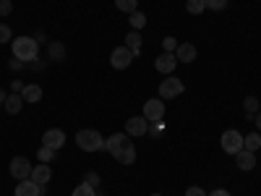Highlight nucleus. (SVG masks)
<instances>
[{
  "label": "nucleus",
  "instance_id": "1a4fd4ad",
  "mask_svg": "<svg viewBox=\"0 0 261 196\" xmlns=\"http://www.w3.org/2000/svg\"><path fill=\"white\" fill-rule=\"evenodd\" d=\"M125 134L128 136H146L149 134V120L144 115H136V118L125 120Z\"/></svg>",
  "mask_w": 261,
  "mask_h": 196
},
{
  "label": "nucleus",
  "instance_id": "6ab92c4d",
  "mask_svg": "<svg viewBox=\"0 0 261 196\" xmlns=\"http://www.w3.org/2000/svg\"><path fill=\"white\" fill-rule=\"evenodd\" d=\"M125 47L134 53V55H139L141 53V34L134 29V32H128V37H125Z\"/></svg>",
  "mask_w": 261,
  "mask_h": 196
},
{
  "label": "nucleus",
  "instance_id": "c85d7f7f",
  "mask_svg": "<svg viewBox=\"0 0 261 196\" xmlns=\"http://www.w3.org/2000/svg\"><path fill=\"white\" fill-rule=\"evenodd\" d=\"M209 11H225L227 8V0H204Z\"/></svg>",
  "mask_w": 261,
  "mask_h": 196
},
{
  "label": "nucleus",
  "instance_id": "a878e982",
  "mask_svg": "<svg viewBox=\"0 0 261 196\" xmlns=\"http://www.w3.org/2000/svg\"><path fill=\"white\" fill-rule=\"evenodd\" d=\"M37 157H39V162H50V160L55 157V149H50V146L42 144V146H39V152H37Z\"/></svg>",
  "mask_w": 261,
  "mask_h": 196
},
{
  "label": "nucleus",
  "instance_id": "9d476101",
  "mask_svg": "<svg viewBox=\"0 0 261 196\" xmlns=\"http://www.w3.org/2000/svg\"><path fill=\"white\" fill-rule=\"evenodd\" d=\"M37 186H42V188H47V183H50V178H53V170H50V165L47 162H39V165H34L32 167V176H29Z\"/></svg>",
  "mask_w": 261,
  "mask_h": 196
},
{
  "label": "nucleus",
  "instance_id": "5701e85b",
  "mask_svg": "<svg viewBox=\"0 0 261 196\" xmlns=\"http://www.w3.org/2000/svg\"><path fill=\"white\" fill-rule=\"evenodd\" d=\"M258 146H261V136H258V134H248V136H243V149L256 152Z\"/></svg>",
  "mask_w": 261,
  "mask_h": 196
},
{
  "label": "nucleus",
  "instance_id": "cd10ccee",
  "mask_svg": "<svg viewBox=\"0 0 261 196\" xmlns=\"http://www.w3.org/2000/svg\"><path fill=\"white\" fill-rule=\"evenodd\" d=\"M178 45H180V42H178L175 37H165V39H162V47H165V53H175V50H178Z\"/></svg>",
  "mask_w": 261,
  "mask_h": 196
},
{
  "label": "nucleus",
  "instance_id": "4468645a",
  "mask_svg": "<svg viewBox=\"0 0 261 196\" xmlns=\"http://www.w3.org/2000/svg\"><path fill=\"white\" fill-rule=\"evenodd\" d=\"M235 165L241 170H253L256 167V152H248V149H241L235 155Z\"/></svg>",
  "mask_w": 261,
  "mask_h": 196
},
{
  "label": "nucleus",
  "instance_id": "79ce46f5",
  "mask_svg": "<svg viewBox=\"0 0 261 196\" xmlns=\"http://www.w3.org/2000/svg\"><path fill=\"white\" fill-rule=\"evenodd\" d=\"M151 196H162V193H151Z\"/></svg>",
  "mask_w": 261,
  "mask_h": 196
},
{
  "label": "nucleus",
  "instance_id": "f3484780",
  "mask_svg": "<svg viewBox=\"0 0 261 196\" xmlns=\"http://www.w3.org/2000/svg\"><path fill=\"white\" fill-rule=\"evenodd\" d=\"M3 105H6V113H8V115H18V113H21V107H24V97L13 92V94L6 97Z\"/></svg>",
  "mask_w": 261,
  "mask_h": 196
},
{
  "label": "nucleus",
  "instance_id": "4c0bfd02",
  "mask_svg": "<svg viewBox=\"0 0 261 196\" xmlns=\"http://www.w3.org/2000/svg\"><path fill=\"white\" fill-rule=\"evenodd\" d=\"M11 89H13V92H24V84H21V81L16 79V81L11 84Z\"/></svg>",
  "mask_w": 261,
  "mask_h": 196
},
{
  "label": "nucleus",
  "instance_id": "72a5a7b5",
  "mask_svg": "<svg viewBox=\"0 0 261 196\" xmlns=\"http://www.w3.org/2000/svg\"><path fill=\"white\" fill-rule=\"evenodd\" d=\"M149 131H151L154 136H160V134H162V120H160V123H151V128H149Z\"/></svg>",
  "mask_w": 261,
  "mask_h": 196
},
{
  "label": "nucleus",
  "instance_id": "39448f33",
  "mask_svg": "<svg viewBox=\"0 0 261 196\" xmlns=\"http://www.w3.org/2000/svg\"><path fill=\"white\" fill-rule=\"evenodd\" d=\"M32 162L27 160V157H13L11 160V165H8V170H11V176L16 178V181H27L29 176H32Z\"/></svg>",
  "mask_w": 261,
  "mask_h": 196
},
{
  "label": "nucleus",
  "instance_id": "473e14b6",
  "mask_svg": "<svg viewBox=\"0 0 261 196\" xmlns=\"http://www.w3.org/2000/svg\"><path fill=\"white\" fill-rule=\"evenodd\" d=\"M186 196H209V193H206L204 188H199V186H193V188L186 191Z\"/></svg>",
  "mask_w": 261,
  "mask_h": 196
},
{
  "label": "nucleus",
  "instance_id": "c756f323",
  "mask_svg": "<svg viewBox=\"0 0 261 196\" xmlns=\"http://www.w3.org/2000/svg\"><path fill=\"white\" fill-rule=\"evenodd\" d=\"M84 183H89L92 188H97V186H99V173H94V170L86 173V176H84Z\"/></svg>",
  "mask_w": 261,
  "mask_h": 196
},
{
  "label": "nucleus",
  "instance_id": "58836bf2",
  "mask_svg": "<svg viewBox=\"0 0 261 196\" xmlns=\"http://www.w3.org/2000/svg\"><path fill=\"white\" fill-rule=\"evenodd\" d=\"M11 68H13V71H18V68H24V63H21L18 58H13V60H11Z\"/></svg>",
  "mask_w": 261,
  "mask_h": 196
},
{
  "label": "nucleus",
  "instance_id": "b1692460",
  "mask_svg": "<svg viewBox=\"0 0 261 196\" xmlns=\"http://www.w3.org/2000/svg\"><path fill=\"white\" fill-rule=\"evenodd\" d=\"M115 6L123 13H134V11H139V0H115Z\"/></svg>",
  "mask_w": 261,
  "mask_h": 196
},
{
  "label": "nucleus",
  "instance_id": "7c9ffc66",
  "mask_svg": "<svg viewBox=\"0 0 261 196\" xmlns=\"http://www.w3.org/2000/svg\"><path fill=\"white\" fill-rule=\"evenodd\" d=\"M11 37H13V32H11L6 24H0V45H6V42H11Z\"/></svg>",
  "mask_w": 261,
  "mask_h": 196
},
{
  "label": "nucleus",
  "instance_id": "dca6fc26",
  "mask_svg": "<svg viewBox=\"0 0 261 196\" xmlns=\"http://www.w3.org/2000/svg\"><path fill=\"white\" fill-rule=\"evenodd\" d=\"M175 58H178V63H193L196 60V47L191 45V42H183V45H178V50H175Z\"/></svg>",
  "mask_w": 261,
  "mask_h": 196
},
{
  "label": "nucleus",
  "instance_id": "2eb2a0df",
  "mask_svg": "<svg viewBox=\"0 0 261 196\" xmlns=\"http://www.w3.org/2000/svg\"><path fill=\"white\" fill-rule=\"evenodd\" d=\"M128 141H130V136L125 134V131H123V134H113L110 139H105V149L110 152V155H115V152H118L123 144H128Z\"/></svg>",
  "mask_w": 261,
  "mask_h": 196
},
{
  "label": "nucleus",
  "instance_id": "f8f14e48",
  "mask_svg": "<svg viewBox=\"0 0 261 196\" xmlns=\"http://www.w3.org/2000/svg\"><path fill=\"white\" fill-rule=\"evenodd\" d=\"M47 193V188H42V186H37L32 178H27V181H21L18 186H16V196H45Z\"/></svg>",
  "mask_w": 261,
  "mask_h": 196
},
{
  "label": "nucleus",
  "instance_id": "423d86ee",
  "mask_svg": "<svg viewBox=\"0 0 261 196\" xmlns=\"http://www.w3.org/2000/svg\"><path fill=\"white\" fill-rule=\"evenodd\" d=\"M144 118L149 123H160L165 118V102L162 100H146L144 102Z\"/></svg>",
  "mask_w": 261,
  "mask_h": 196
},
{
  "label": "nucleus",
  "instance_id": "f257e3e1",
  "mask_svg": "<svg viewBox=\"0 0 261 196\" xmlns=\"http://www.w3.org/2000/svg\"><path fill=\"white\" fill-rule=\"evenodd\" d=\"M11 47H13V58H18L24 65L37 60V53H39V45L34 37H16Z\"/></svg>",
  "mask_w": 261,
  "mask_h": 196
},
{
  "label": "nucleus",
  "instance_id": "c9c22d12",
  "mask_svg": "<svg viewBox=\"0 0 261 196\" xmlns=\"http://www.w3.org/2000/svg\"><path fill=\"white\" fill-rule=\"evenodd\" d=\"M29 65H32L34 71H42V68H45V60H32Z\"/></svg>",
  "mask_w": 261,
  "mask_h": 196
},
{
  "label": "nucleus",
  "instance_id": "7ed1b4c3",
  "mask_svg": "<svg viewBox=\"0 0 261 196\" xmlns=\"http://www.w3.org/2000/svg\"><path fill=\"white\" fill-rule=\"evenodd\" d=\"M220 141H222V149L227 152V155H238V152L243 149V134H241V131H235V128L225 131Z\"/></svg>",
  "mask_w": 261,
  "mask_h": 196
},
{
  "label": "nucleus",
  "instance_id": "f03ea898",
  "mask_svg": "<svg viewBox=\"0 0 261 196\" xmlns=\"http://www.w3.org/2000/svg\"><path fill=\"white\" fill-rule=\"evenodd\" d=\"M76 144L84 152H99V149H105V139H102L99 131H94V128L79 131V134H76Z\"/></svg>",
  "mask_w": 261,
  "mask_h": 196
},
{
  "label": "nucleus",
  "instance_id": "20e7f679",
  "mask_svg": "<svg viewBox=\"0 0 261 196\" xmlns=\"http://www.w3.org/2000/svg\"><path fill=\"white\" fill-rule=\"evenodd\" d=\"M183 81L180 79H175V76H170V79H165L162 84H160V100H172V97H178V94H183Z\"/></svg>",
  "mask_w": 261,
  "mask_h": 196
},
{
  "label": "nucleus",
  "instance_id": "a19ab883",
  "mask_svg": "<svg viewBox=\"0 0 261 196\" xmlns=\"http://www.w3.org/2000/svg\"><path fill=\"white\" fill-rule=\"evenodd\" d=\"M6 97H8V94H3V92H0V105H3V102H6Z\"/></svg>",
  "mask_w": 261,
  "mask_h": 196
},
{
  "label": "nucleus",
  "instance_id": "9b49d317",
  "mask_svg": "<svg viewBox=\"0 0 261 196\" xmlns=\"http://www.w3.org/2000/svg\"><path fill=\"white\" fill-rule=\"evenodd\" d=\"M42 144L58 152V149L65 144V134H63L60 128H47V131H45V136H42Z\"/></svg>",
  "mask_w": 261,
  "mask_h": 196
},
{
  "label": "nucleus",
  "instance_id": "0eeeda50",
  "mask_svg": "<svg viewBox=\"0 0 261 196\" xmlns=\"http://www.w3.org/2000/svg\"><path fill=\"white\" fill-rule=\"evenodd\" d=\"M134 58H136V55L130 53L128 47H115V50L110 53V65H113L115 71H123V68H128V65H130V60H134Z\"/></svg>",
  "mask_w": 261,
  "mask_h": 196
},
{
  "label": "nucleus",
  "instance_id": "4be33fe9",
  "mask_svg": "<svg viewBox=\"0 0 261 196\" xmlns=\"http://www.w3.org/2000/svg\"><path fill=\"white\" fill-rule=\"evenodd\" d=\"M186 11L191 16H199V13L206 11V3H204V0H186Z\"/></svg>",
  "mask_w": 261,
  "mask_h": 196
},
{
  "label": "nucleus",
  "instance_id": "ddd939ff",
  "mask_svg": "<svg viewBox=\"0 0 261 196\" xmlns=\"http://www.w3.org/2000/svg\"><path fill=\"white\" fill-rule=\"evenodd\" d=\"M113 157H115V160H118L120 165H134V162H136V146L128 141V144H123V146H120V149L115 152Z\"/></svg>",
  "mask_w": 261,
  "mask_h": 196
},
{
  "label": "nucleus",
  "instance_id": "a211bd4d",
  "mask_svg": "<svg viewBox=\"0 0 261 196\" xmlns=\"http://www.w3.org/2000/svg\"><path fill=\"white\" fill-rule=\"evenodd\" d=\"M21 97H24V102H39L42 100V86L39 84H27L24 86V92H21Z\"/></svg>",
  "mask_w": 261,
  "mask_h": 196
},
{
  "label": "nucleus",
  "instance_id": "412c9836",
  "mask_svg": "<svg viewBox=\"0 0 261 196\" xmlns=\"http://www.w3.org/2000/svg\"><path fill=\"white\" fill-rule=\"evenodd\" d=\"M128 21H130V29H144L146 27V16L141 11H134V13H128Z\"/></svg>",
  "mask_w": 261,
  "mask_h": 196
},
{
  "label": "nucleus",
  "instance_id": "aec40b11",
  "mask_svg": "<svg viewBox=\"0 0 261 196\" xmlns=\"http://www.w3.org/2000/svg\"><path fill=\"white\" fill-rule=\"evenodd\" d=\"M47 58H50L53 63H60V60L65 58V47L60 45V42H50V45H47Z\"/></svg>",
  "mask_w": 261,
  "mask_h": 196
},
{
  "label": "nucleus",
  "instance_id": "f704fd0d",
  "mask_svg": "<svg viewBox=\"0 0 261 196\" xmlns=\"http://www.w3.org/2000/svg\"><path fill=\"white\" fill-rule=\"evenodd\" d=\"M34 39H37V45H45V42H47L45 32H37V34H34Z\"/></svg>",
  "mask_w": 261,
  "mask_h": 196
},
{
  "label": "nucleus",
  "instance_id": "2f4dec72",
  "mask_svg": "<svg viewBox=\"0 0 261 196\" xmlns=\"http://www.w3.org/2000/svg\"><path fill=\"white\" fill-rule=\"evenodd\" d=\"M13 11V3L11 0H0V16H8Z\"/></svg>",
  "mask_w": 261,
  "mask_h": 196
},
{
  "label": "nucleus",
  "instance_id": "6e6552de",
  "mask_svg": "<svg viewBox=\"0 0 261 196\" xmlns=\"http://www.w3.org/2000/svg\"><path fill=\"white\" fill-rule=\"evenodd\" d=\"M154 68H157L160 74H165V76H172V74H175V68H178L175 53H162V55L154 60Z\"/></svg>",
  "mask_w": 261,
  "mask_h": 196
},
{
  "label": "nucleus",
  "instance_id": "bb28decb",
  "mask_svg": "<svg viewBox=\"0 0 261 196\" xmlns=\"http://www.w3.org/2000/svg\"><path fill=\"white\" fill-rule=\"evenodd\" d=\"M243 107H246V115H253V113H258V100L256 97H246Z\"/></svg>",
  "mask_w": 261,
  "mask_h": 196
},
{
  "label": "nucleus",
  "instance_id": "ea45409f",
  "mask_svg": "<svg viewBox=\"0 0 261 196\" xmlns=\"http://www.w3.org/2000/svg\"><path fill=\"white\" fill-rule=\"evenodd\" d=\"M256 126H258V131H261V113H256V120H253Z\"/></svg>",
  "mask_w": 261,
  "mask_h": 196
},
{
  "label": "nucleus",
  "instance_id": "e433bc0d",
  "mask_svg": "<svg viewBox=\"0 0 261 196\" xmlns=\"http://www.w3.org/2000/svg\"><path fill=\"white\" fill-rule=\"evenodd\" d=\"M209 196H232V193H230V191H225V188H214Z\"/></svg>",
  "mask_w": 261,
  "mask_h": 196
},
{
  "label": "nucleus",
  "instance_id": "393cba45",
  "mask_svg": "<svg viewBox=\"0 0 261 196\" xmlns=\"http://www.w3.org/2000/svg\"><path fill=\"white\" fill-rule=\"evenodd\" d=\"M71 196H97V188H92L89 183H81V186H76L73 188V193Z\"/></svg>",
  "mask_w": 261,
  "mask_h": 196
}]
</instances>
